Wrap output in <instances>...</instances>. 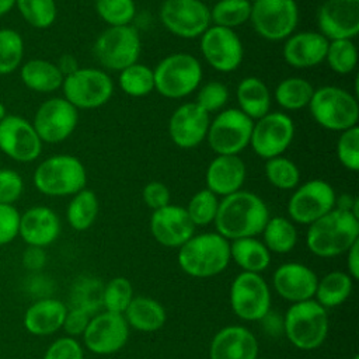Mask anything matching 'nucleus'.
<instances>
[{"instance_id": "3", "label": "nucleus", "mask_w": 359, "mask_h": 359, "mask_svg": "<svg viewBox=\"0 0 359 359\" xmlns=\"http://www.w3.org/2000/svg\"><path fill=\"white\" fill-rule=\"evenodd\" d=\"M230 261V241L216 231L194 234L178 248L180 268L192 278L216 276Z\"/></svg>"}, {"instance_id": "42", "label": "nucleus", "mask_w": 359, "mask_h": 359, "mask_svg": "<svg viewBox=\"0 0 359 359\" xmlns=\"http://www.w3.org/2000/svg\"><path fill=\"white\" fill-rule=\"evenodd\" d=\"M24 56V41L13 28L0 29V74L15 72Z\"/></svg>"}, {"instance_id": "22", "label": "nucleus", "mask_w": 359, "mask_h": 359, "mask_svg": "<svg viewBox=\"0 0 359 359\" xmlns=\"http://www.w3.org/2000/svg\"><path fill=\"white\" fill-rule=\"evenodd\" d=\"M150 233L153 238L168 248H180L195 234V224L184 206L168 203L153 210L150 216Z\"/></svg>"}, {"instance_id": "32", "label": "nucleus", "mask_w": 359, "mask_h": 359, "mask_svg": "<svg viewBox=\"0 0 359 359\" xmlns=\"http://www.w3.org/2000/svg\"><path fill=\"white\" fill-rule=\"evenodd\" d=\"M230 259L244 272L261 273L271 264V252L257 237H244L230 243Z\"/></svg>"}, {"instance_id": "9", "label": "nucleus", "mask_w": 359, "mask_h": 359, "mask_svg": "<svg viewBox=\"0 0 359 359\" xmlns=\"http://www.w3.org/2000/svg\"><path fill=\"white\" fill-rule=\"evenodd\" d=\"M142 41L137 29L132 25L108 27L95 39L93 53L98 63L114 72L139 62Z\"/></svg>"}, {"instance_id": "2", "label": "nucleus", "mask_w": 359, "mask_h": 359, "mask_svg": "<svg viewBox=\"0 0 359 359\" xmlns=\"http://www.w3.org/2000/svg\"><path fill=\"white\" fill-rule=\"evenodd\" d=\"M356 241H359V217L337 208L309 224L306 233L309 251L320 258L345 254Z\"/></svg>"}, {"instance_id": "50", "label": "nucleus", "mask_w": 359, "mask_h": 359, "mask_svg": "<svg viewBox=\"0 0 359 359\" xmlns=\"http://www.w3.org/2000/svg\"><path fill=\"white\" fill-rule=\"evenodd\" d=\"M20 212L13 205H0V245L11 243L20 231Z\"/></svg>"}, {"instance_id": "55", "label": "nucleus", "mask_w": 359, "mask_h": 359, "mask_svg": "<svg viewBox=\"0 0 359 359\" xmlns=\"http://www.w3.org/2000/svg\"><path fill=\"white\" fill-rule=\"evenodd\" d=\"M56 66H57V69L60 70V73L63 74V77L72 74L73 72H76V70L80 67L77 59H76L73 55H69V53L62 55V56L59 57Z\"/></svg>"}, {"instance_id": "30", "label": "nucleus", "mask_w": 359, "mask_h": 359, "mask_svg": "<svg viewBox=\"0 0 359 359\" xmlns=\"http://www.w3.org/2000/svg\"><path fill=\"white\" fill-rule=\"evenodd\" d=\"M129 325L140 332H154L163 328L167 321L165 309L160 302L146 296H136L123 313Z\"/></svg>"}, {"instance_id": "21", "label": "nucleus", "mask_w": 359, "mask_h": 359, "mask_svg": "<svg viewBox=\"0 0 359 359\" xmlns=\"http://www.w3.org/2000/svg\"><path fill=\"white\" fill-rule=\"evenodd\" d=\"M210 115L194 101L180 105L168 119V136L180 149L199 146L208 133Z\"/></svg>"}, {"instance_id": "59", "label": "nucleus", "mask_w": 359, "mask_h": 359, "mask_svg": "<svg viewBox=\"0 0 359 359\" xmlns=\"http://www.w3.org/2000/svg\"><path fill=\"white\" fill-rule=\"evenodd\" d=\"M257 359H268V358H257Z\"/></svg>"}, {"instance_id": "4", "label": "nucleus", "mask_w": 359, "mask_h": 359, "mask_svg": "<svg viewBox=\"0 0 359 359\" xmlns=\"http://www.w3.org/2000/svg\"><path fill=\"white\" fill-rule=\"evenodd\" d=\"M287 341L300 351H314L327 339L330 321L327 309L314 299L292 303L283 317Z\"/></svg>"}, {"instance_id": "11", "label": "nucleus", "mask_w": 359, "mask_h": 359, "mask_svg": "<svg viewBox=\"0 0 359 359\" xmlns=\"http://www.w3.org/2000/svg\"><path fill=\"white\" fill-rule=\"evenodd\" d=\"M252 123L238 108H224L210 119L205 140L215 154L240 156L250 146Z\"/></svg>"}, {"instance_id": "46", "label": "nucleus", "mask_w": 359, "mask_h": 359, "mask_svg": "<svg viewBox=\"0 0 359 359\" xmlns=\"http://www.w3.org/2000/svg\"><path fill=\"white\" fill-rule=\"evenodd\" d=\"M229 98L230 93L227 86L219 80H212L198 87L196 98L194 102L210 115L224 109Z\"/></svg>"}, {"instance_id": "56", "label": "nucleus", "mask_w": 359, "mask_h": 359, "mask_svg": "<svg viewBox=\"0 0 359 359\" xmlns=\"http://www.w3.org/2000/svg\"><path fill=\"white\" fill-rule=\"evenodd\" d=\"M15 6V0H0V17L6 15Z\"/></svg>"}, {"instance_id": "12", "label": "nucleus", "mask_w": 359, "mask_h": 359, "mask_svg": "<svg viewBox=\"0 0 359 359\" xmlns=\"http://www.w3.org/2000/svg\"><path fill=\"white\" fill-rule=\"evenodd\" d=\"M337 194L332 185L316 178L299 184L289 201L287 215L293 223L311 224L335 208Z\"/></svg>"}, {"instance_id": "38", "label": "nucleus", "mask_w": 359, "mask_h": 359, "mask_svg": "<svg viewBox=\"0 0 359 359\" xmlns=\"http://www.w3.org/2000/svg\"><path fill=\"white\" fill-rule=\"evenodd\" d=\"M209 8L212 25L234 29L250 21L251 0H216Z\"/></svg>"}, {"instance_id": "17", "label": "nucleus", "mask_w": 359, "mask_h": 359, "mask_svg": "<svg viewBox=\"0 0 359 359\" xmlns=\"http://www.w3.org/2000/svg\"><path fill=\"white\" fill-rule=\"evenodd\" d=\"M79 123V109L66 98L52 97L43 101L32 121V126L42 143H62L74 132Z\"/></svg>"}, {"instance_id": "27", "label": "nucleus", "mask_w": 359, "mask_h": 359, "mask_svg": "<svg viewBox=\"0 0 359 359\" xmlns=\"http://www.w3.org/2000/svg\"><path fill=\"white\" fill-rule=\"evenodd\" d=\"M60 234L59 216L48 206H32L20 217L18 236L32 247L50 245Z\"/></svg>"}, {"instance_id": "18", "label": "nucleus", "mask_w": 359, "mask_h": 359, "mask_svg": "<svg viewBox=\"0 0 359 359\" xmlns=\"http://www.w3.org/2000/svg\"><path fill=\"white\" fill-rule=\"evenodd\" d=\"M129 338V325L123 314L102 311L91 316L83 334L86 348L95 355H112L121 351Z\"/></svg>"}, {"instance_id": "52", "label": "nucleus", "mask_w": 359, "mask_h": 359, "mask_svg": "<svg viewBox=\"0 0 359 359\" xmlns=\"http://www.w3.org/2000/svg\"><path fill=\"white\" fill-rule=\"evenodd\" d=\"M91 316L93 314H90L87 310L80 309V307L67 309V313H66V317H65L62 328L72 338L83 335L86 328H87V325H88V323H90Z\"/></svg>"}, {"instance_id": "29", "label": "nucleus", "mask_w": 359, "mask_h": 359, "mask_svg": "<svg viewBox=\"0 0 359 359\" xmlns=\"http://www.w3.org/2000/svg\"><path fill=\"white\" fill-rule=\"evenodd\" d=\"M236 100L238 109L252 121H257L271 111L272 94L265 81L255 76H247L237 84Z\"/></svg>"}, {"instance_id": "34", "label": "nucleus", "mask_w": 359, "mask_h": 359, "mask_svg": "<svg viewBox=\"0 0 359 359\" xmlns=\"http://www.w3.org/2000/svg\"><path fill=\"white\" fill-rule=\"evenodd\" d=\"M353 289V279L344 271H332L318 279L314 300L323 307H337L348 300Z\"/></svg>"}, {"instance_id": "31", "label": "nucleus", "mask_w": 359, "mask_h": 359, "mask_svg": "<svg viewBox=\"0 0 359 359\" xmlns=\"http://www.w3.org/2000/svg\"><path fill=\"white\" fill-rule=\"evenodd\" d=\"M20 77L24 86L36 93H53L62 87L63 74L56 63L46 59H29L21 66Z\"/></svg>"}, {"instance_id": "19", "label": "nucleus", "mask_w": 359, "mask_h": 359, "mask_svg": "<svg viewBox=\"0 0 359 359\" xmlns=\"http://www.w3.org/2000/svg\"><path fill=\"white\" fill-rule=\"evenodd\" d=\"M0 150L18 163H31L42 151V140L31 122L20 115H6L0 121Z\"/></svg>"}, {"instance_id": "24", "label": "nucleus", "mask_w": 359, "mask_h": 359, "mask_svg": "<svg viewBox=\"0 0 359 359\" xmlns=\"http://www.w3.org/2000/svg\"><path fill=\"white\" fill-rule=\"evenodd\" d=\"M328 39L318 31L293 32L283 41V60L294 69H310L325 60Z\"/></svg>"}, {"instance_id": "54", "label": "nucleus", "mask_w": 359, "mask_h": 359, "mask_svg": "<svg viewBox=\"0 0 359 359\" xmlns=\"http://www.w3.org/2000/svg\"><path fill=\"white\" fill-rule=\"evenodd\" d=\"M346 273L356 280L359 278V241H356L346 252Z\"/></svg>"}, {"instance_id": "36", "label": "nucleus", "mask_w": 359, "mask_h": 359, "mask_svg": "<svg viewBox=\"0 0 359 359\" xmlns=\"http://www.w3.org/2000/svg\"><path fill=\"white\" fill-rule=\"evenodd\" d=\"M262 234V243L269 252L287 254L297 244V230L294 223L283 216L269 217Z\"/></svg>"}, {"instance_id": "5", "label": "nucleus", "mask_w": 359, "mask_h": 359, "mask_svg": "<svg viewBox=\"0 0 359 359\" xmlns=\"http://www.w3.org/2000/svg\"><path fill=\"white\" fill-rule=\"evenodd\" d=\"M307 108L314 122L331 132H344L359 121L356 94L337 86L316 88Z\"/></svg>"}, {"instance_id": "41", "label": "nucleus", "mask_w": 359, "mask_h": 359, "mask_svg": "<svg viewBox=\"0 0 359 359\" xmlns=\"http://www.w3.org/2000/svg\"><path fill=\"white\" fill-rule=\"evenodd\" d=\"M15 6L24 21L38 29L49 28L57 17L55 0H15Z\"/></svg>"}, {"instance_id": "7", "label": "nucleus", "mask_w": 359, "mask_h": 359, "mask_svg": "<svg viewBox=\"0 0 359 359\" xmlns=\"http://www.w3.org/2000/svg\"><path fill=\"white\" fill-rule=\"evenodd\" d=\"M35 188L48 196H72L86 188L84 164L72 154H56L45 158L34 171Z\"/></svg>"}, {"instance_id": "40", "label": "nucleus", "mask_w": 359, "mask_h": 359, "mask_svg": "<svg viewBox=\"0 0 359 359\" xmlns=\"http://www.w3.org/2000/svg\"><path fill=\"white\" fill-rule=\"evenodd\" d=\"M324 62L337 74L352 73L358 66V48L353 39L330 41Z\"/></svg>"}, {"instance_id": "28", "label": "nucleus", "mask_w": 359, "mask_h": 359, "mask_svg": "<svg viewBox=\"0 0 359 359\" xmlns=\"http://www.w3.org/2000/svg\"><path fill=\"white\" fill-rule=\"evenodd\" d=\"M67 307L57 299H41L34 302L24 313V328L36 337L52 335L63 325Z\"/></svg>"}, {"instance_id": "39", "label": "nucleus", "mask_w": 359, "mask_h": 359, "mask_svg": "<svg viewBox=\"0 0 359 359\" xmlns=\"http://www.w3.org/2000/svg\"><path fill=\"white\" fill-rule=\"evenodd\" d=\"M264 174L268 182L280 191H293L300 184V170L296 163L285 156L265 160Z\"/></svg>"}, {"instance_id": "13", "label": "nucleus", "mask_w": 359, "mask_h": 359, "mask_svg": "<svg viewBox=\"0 0 359 359\" xmlns=\"http://www.w3.org/2000/svg\"><path fill=\"white\" fill-rule=\"evenodd\" d=\"M163 27L172 35L199 38L210 25V8L202 0H164L158 10Z\"/></svg>"}, {"instance_id": "10", "label": "nucleus", "mask_w": 359, "mask_h": 359, "mask_svg": "<svg viewBox=\"0 0 359 359\" xmlns=\"http://www.w3.org/2000/svg\"><path fill=\"white\" fill-rule=\"evenodd\" d=\"M250 22L261 38L271 42L285 41L297 28L299 6L296 0H254Z\"/></svg>"}, {"instance_id": "33", "label": "nucleus", "mask_w": 359, "mask_h": 359, "mask_svg": "<svg viewBox=\"0 0 359 359\" xmlns=\"http://www.w3.org/2000/svg\"><path fill=\"white\" fill-rule=\"evenodd\" d=\"M314 90V86L307 79L292 76L276 84L273 98L285 111H300L309 107Z\"/></svg>"}, {"instance_id": "1", "label": "nucleus", "mask_w": 359, "mask_h": 359, "mask_svg": "<svg viewBox=\"0 0 359 359\" xmlns=\"http://www.w3.org/2000/svg\"><path fill=\"white\" fill-rule=\"evenodd\" d=\"M269 217V209L261 196L251 191L240 189L220 199L213 224L216 233L233 241L244 237H257Z\"/></svg>"}, {"instance_id": "51", "label": "nucleus", "mask_w": 359, "mask_h": 359, "mask_svg": "<svg viewBox=\"0 0 359 359\" xmlns=\"http://www.w3.org/2000/svg\"><path fill=\"white\" fill-rule=\"evenodd\" d=\"M142 199L147 208L157 210L170 203L171 192L161 181H150L142 189Z\"/></svg>"}, {"instance_id": "26", "label": "nucleus", "mask_w": 359, "mask_h": 359, "mask_svg": "<svg viewBox=\"0 0 359 359\" xmlns=\"http://www.w3.org/2000/svg\"><path fill=\"white\" fill-rule=\"evenodd\" d=\"M258 339L243 325H227L210 341L209 359H257Z\"/></svg>"}, {"instance_id": "8", "label": "nucleus", "mask_w": 359, "mask_h": 359, "mask_svg": "<svg viewBox=\"0 0 359 359\" xmlns=\"http://www.w3.org/2000/svg\"><path fill=\"white\" fill-rule=\"evenodd\" d=\"M63 98L76 109H97L105 105L114 94V80L102 69L79 67L62 83Z\"/></svg>"}, {"instance_id": "37", "label": "nucleus", "mask_w": 359, "mask_h": 359, "mask_svg": "<svg viewBox=\"0 0 359 359\" xmlns=\"http://www.w3.org/2000/svg\"><path fill=\"white\" fill-rule=\"evenodd\" d=\"M118 86L129 97H146L154 91L153 69L140 62H136L119 72Z\"/></svg>"}, {"instance_id": "14", "label": "nucleus", "mask_w": 359, "mask_h": 359, "mask_svg": "<svg viewBox=\"0 0 359 359\" xmlns=\"http://www.w3.org/2000/svg\"><path fill=\"white\" fill-rule=\"evenodd\" d=\"M294 139V122L282 111H269L254 121L250 146L254 153L264 158L283 156Z\"/></svg>"}, {"instance_id": "25", "label": "nucleus", "mask_w": 359, "mask_h": 359, "mask_svg": "<svg viewBox=\"0 0 359 359\" xmlns=\"http://www.w3.org/2000/svg\"><path fill=\"white\" fill-rule=\"evenodd\" d=\"M247 167L240 156L216 154L205 172L206 188L216 196H227L243 189Z\"/></svg>"}, {"instance_id": "47", "label": "nucleus", "mask_w": 359, "mask_h": 359, "mask_svg": "<svg viewBox=\"0 0 359 359\" xmlns=\"http://www.w3.org/2000/svg\"><path fill=\"white\" fill-rule=\"evenodd\" d=\"M338 161L349 171L359 170V126L339 132L337 140Z\"/></svg>"}, {"instance_id": "48", "label": "nucleus", "mask_w": 359, "mask_h": 359, "mask_svg": "<svg viewBox=\"0 0 359 359\" xmlns=\"http://www.w3.org/2000/svg\"><path fill=\"white\" fill-rule=\"evenodd\" d=\"M24 191L21 175L11 168H0V205H13Z\"/></svg>"}, {"instance_id": "6", "label": "nucleus", "mask_w": 359, "mask_h": 359, "mask_svg": "<svg viewBox=\"0 0 359 359\" xmlns=\"http://www.w3.org/2000/svg\"><path fill=\"white\" fill-rule=\"evenodd\" d=\"M154 90L164 98L180 100L191 95L202 83L201 62L191 53L177 52L163 57L153 69Z\"/></svg>"}, {"instance_id": "35", "label": "nucleus", "mask_w": 359, "mask_h": 359, "mask_svg": "<svg viewBox=\"0 0 359 359\" xmlns=\"http://www.w3.org/2000/svg\"><path fill=\"white\" fill-rule=\"evenodd\" d=\"M100 212V201L94 191L84 188L72 195L66 209V219L72 229L84 231L90 229Z\"/></svg>"}, {"instance_id": "23", "label": "nucleus", "mask_w": 359, "mask_h": 359, "mask_svg": "<svg viewBox=\"0 0 359 359\" xmlns=\"http://www.w3.org/2000/svg\"><path fill=\"white\" fill-rule=\"evenodd\" d=\"M318 278L311 268L300 262H285L272 275L275 292L290 303L310 300L316 294Z\"/></svg>"}, {"instance_id": "16", "label": "nucleus", "mask_w": 359, "mask_h": 359, "mask_svg": "<svg viewBox=\"0 0 359 359\" xmlns=\"http://www.w3.org/2000/svg\"><path fill=\"white\" fill-rule=\"evenodd\" d=\"M199 49L205 62L215 70L230 73L240 67L244 46L236 29L210 25L199 36Z\"/></svg>"}, {"instance_id": "43", "label": "nucleus", "mask_w": 359, "mask_h": 359, "mask_svg": "<svg viewBox=\"0 0 359 359\" xmlns=\"http://www.w3.org/2000/svg\"><path fill=\"white\" fill-rule=\"evenodd\" d=\"M133 286L123 276L112 278L101 290V304L105 311L123 314L133 299Z\"/></svg>"}, {"instance_id": "44", "label": "nucleus", "mask_w": 359, "mask_h": 359, "mask_svg": "<svg viewBox=\"0 0 359 359\" xmlns=\"http://www.w3.org/2000/svg\"><path fill=\"white\" fill-rule=\"evenodd\" d=\"M94 8L108 27L130 25L136 15L135 0H95Z\"/></svg>"}, {"instance_id": "49", "label": "nucleus", "mask_w": 359, "mask_h": 359, "mask_svg": "<svg viewBox=\"0 0 359 359\" xmlns=\"http://www.w3.org/2000/svg\"><path fill=\"white\" fill-rule=\"evenodd\" d=\"M42 359H84V353L76 338L62 337L48 346Z\"/></svg>"}, {"instance_id": "58", "label": "nucleus", "mask_w": 359, "mask_h": 359, "mask_svg": "<svg viewBox=\"0 0 359 359\" xmlns=\"http://www.w3.org/2000/svg\"><path fill=\"white\" fill-rule=\"evenodd\" d=\"M351 359H359V356H358V355H353Z\"/></svg>"}, {"instance_id": "45", "label": "nucleus", "mask_w": 359, "mask_h": 359, "mask_svg": "<svg viewBox=\"0 0 359 359\" xmlns=\"http://www.w3.org/2000/svg\"><path fill=\"white\" fill-rule=\"evenodd\" d=\"M219 202H220L219 196H216L208 188L199 189L191 196V199L188 201V205L185 206V210L189 219L192 220V223L195 224V227L208 226L215 222Z\"/></svg>"}, {"instance_id": "20", "label": "nucleus", "mask_w": 359, "mask_h": 359, "mask_svg": "<svg viewBox=\"0 0 359 359\" xmlns=\"http://www.w3.org/2000/svg\"><path fill=\"white\" fill-rule=\"evenodd\" d=\"M317 27L328 41L353 39L359 34V0H324Z\"/></svg>"}, {"instance_id": "53", "label": "nucleus", "mask_w": 359, "mask_h": 359, "mask_svg": "<svg viewBox=\"0 0 359 359\" xmlns=\"http://www.w3.org/2000/svg\"><path fill=\"white\" fill-rule=\"evenodd\" d=\"M46 264V252L41 247L28 245L22 254V265L29 271H39Z\"/></svg>"}, {"instance_id": "15", "label": "nucleus", "mask_w": 359, "mask_h": 359, "mask_svg": "<svg viewBox=\"0 0 359 359\" xmlns=\"http://www.w3.org/2000/svg\"><path fill=\"white\" fill-rule=\"evenodd\" d=\"M230 306L244 321H261L271 310V292L259 273L240 272L230 285Z\"/></svg>"}, {"instance_id": "57", "label": "nucleus", "mask_w": 359, "mask_h": 359, "mask_svg": "<svg viewBox=\"0 0 359 359\" xmlns=\"http://www.w3.org/2000/svg\"><path fill=\"white\" fill-rule=\"evenodd\" d=\"M6 115H7V114H6V107H4V105H3V102L0 101V121H1Z\"/></svg>"}]
</instances>
